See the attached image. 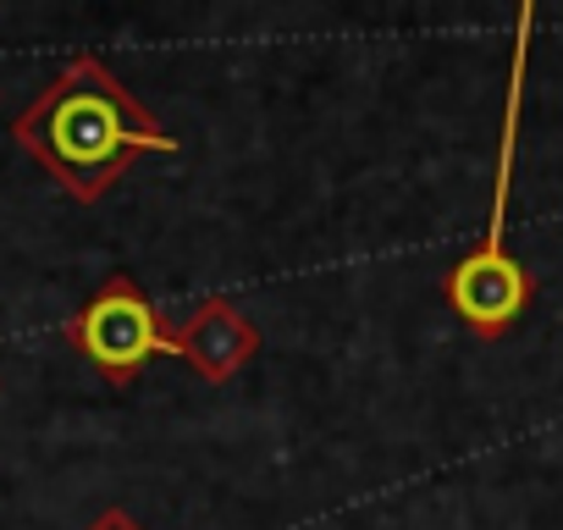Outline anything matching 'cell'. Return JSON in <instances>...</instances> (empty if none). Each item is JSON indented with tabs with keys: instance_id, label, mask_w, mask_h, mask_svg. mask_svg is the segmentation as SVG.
Instances as JSON below:
<instances>
[{
	"instance_id": "obj_4",
	"label": "cell",
	"mask_w": 563,
	"mask_h": 530,
	"mask_svg": "<svg viewBox=\"0 0 563 530\" xmlns=\"http://www.w3.org/2000/svg\"><path fill=\"white\" fill-rule=\"evenodd\" d=\"M260 349V332L254 321L227 305V299H210L199 310H188L172 332H166V354H177L183 365H194L205 382H232Z\"/></svg>"
},
{
	"instance_id": "obj_2",
	"label": "cell",
	"mask_w": 563,
	"mask_h": 530,
	"mask_svg": "<svg viewBox=\"0 0 563 530\" xmlns=\"http://www.w3.org/2000/svg\"><path fill=\"white\" fill-rule=\"evenodd\" d=\"M530 7H519V34H514V73H508V106H503V150H497V183H492V221L486 238L453 265L442 294L453 316L481 338L497 343L519 327V316L536 299V277L508 254V188H514V150H519V95H525V56H530Z\"/></svg>"
},
{
	"instance_id": "obj_1",
	"label": "cell",
	"mask_w": 563,
	"mask_h": 530,
	"mask_svg": "<svg viewBox=\"0 0 563 530\" xmlns=\"http://www.w3.org/2000/svg\"><path fill=\"white\" fill-rule=\"evenodd\" d=\"M12 139L73 194L100 199L128 172L133 155H177V139L150 117L133 89L111 78V67L78 51L12 122Z\"/></svg>"
},
{
	"instance_id": "obj_5",
	"label": "cell",
	"mask_w": 563,
	"mask_h": 530,
	"mask_svg": "<svg viewBox=\"0 0 563 530\" xmlns=\"http://www.w3.org/2000/svg\"><path fill=\"white\" fill-rule=\"evenodd\" d=\"M89 530H144V525H139L128 508H106V514H95V519H89Z\"/></svg>"
},
{
	"instance_id": "obj_3",
	"label": "cell",
	"mask_w": 563,
	"mask_h": 530,
	"mask_svg": "<svg viewBox=\"0 0 563 530\" xmlns=\"http://www.w3.org/2000/svg\"><path fill=\"white\" fill-rule=\"evenodd\" d=\"M67 343L111 382V387H133L139 371L166 354V332H161V316L150 305V294L133 283V277H106L84 305L78 316L67 321Z\"/></svg>"
}]
</instances>
